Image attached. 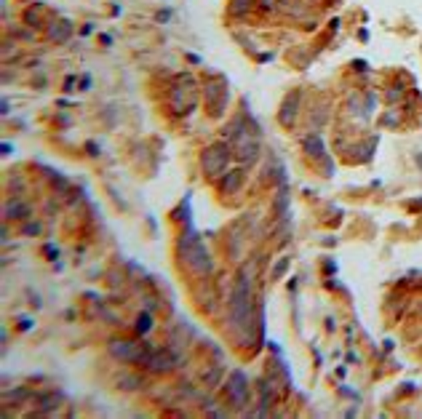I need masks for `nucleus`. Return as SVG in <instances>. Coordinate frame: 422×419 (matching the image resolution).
Here are the masks:
<instances>
[{
  "label": "nucleus",
  "mask_w": 422,
  "mask_h": 419,
  "mask_svg": "<svg viewBox=\"0 0 422 419\" xmlns=\"http://www.w3.org/2000/svg\"><path fill=\"white\" fill-rule=\"evenodd\" d=\"M230 323H232V329H240V326L252 323V289H248L246 273H240L238 286H236V291H232V299H230Z\"/></svg>",
  "instance_id": "1"
},
{
  "label": "nucleus",
  "mask_w": 422,
  "mask_h": 419,
  "mask_svg": "<svg viewBox=\"0 0 422 419\" xmlns=\"http://www.w3.org/2000/svg\"><path fill=\"white\" fill-rule=\"evenodd\" d=\"M230 144H211L203 150L200 155V166H203V174L208 179H216L220 174L228 171V160H230Z\"/></svg>",
  "instance_id": "2"
},
{
  "label": "nucleus",
  "mask_w": 422,
  "mask_h": 419,
  "mask_svg": "<svg viewBox=\"0 0 422 419\" xmlns=\"http://www.w3.org/2000/svg\"><path fill=\"white\" fill-rule=\"evenodd\" d=\"M182 259L187 262V267H190V270H195V273H206V270L211 267L206 248H203V243L195 235H190V238H187V243H182Z\"/></svg>",
  "instance_id": "3"
},
{
  "label": "nucleus",
  "mask_w": 422,
  "mask_h": 419,
  "mask_svg": "<svg viewBox=\"0 0 422 419\" xmlns=\"http://www.w3.org/2000/svg\"><path fill=\"white\" fill-rule=\"evenodd\" d=\"M147 350V345H139V342H131V339H112L110 342V355L118 358L123 363H139L142 355Z\"/></svg>",
  "instance_id": "4"
},
{
  "label": "nucleus",
  "mask_w": 422,
  "mask_h": 419,
  "mask_svg": "<svg viewBox=\"0 0 422 419\" xmlns=\"http://www.w3.org/2000/svg\"><path fill=\"white\" fill-rule=\"evenodd\" d=\"M206 107H208V112L214 115V118H220L222 115V110L228 107V99H230V91H228V86H224L222 80H211V83H206Z\"/></svg>",
  "instance_id": "5"
},
{
  "label": "nucleus",
  "mask_w": 422,
  "mask_h": 419,
  "mask_svg": "<svg viewBox=\"0 0 422 419\" xmlns=\"http://www.w3.org/2000/svg\"><path fill=\"white\" fill-rule=\"evenodd\" d=\"M236 155H238L240 160L254 163L256 158H260V139H256V136H248V131L244 128V131L236 136Z\"/></svg>",
  "instance_id": "6"
},
{
  "label": "nucleus",
  "mask_w": 422,
  "mask_h": 419,
  "mask_svg": "<svg viewBox=\"0 0 422 419\" xmlns=\"http://www.w3.org/2000/svg\"><path fill=\"white\" fill-rule=\"evenodd\" d=\"M228 395L236 406H244L246 398H248V379L244 371H232L230 379H228Z\"/></svg>",
  "instance_id": "7"
},
{
  "label": "nucleus",
  "mask_w": 422,
  "mask_h": 419,
  "mask_svg": "<svg viewBox=\"0 0 422 419\" xmlns=\"http://www.w3.org/2000/svg\"><path fill=\"white\" fill-rule=\"evenodd\" d=\"M176 366V355L168 353V350H155L150 363H147V369L155 371V374H166V371H171Z\"/></svg>",
  "instance_id": "8"
},
{
  "label": "nucleus",
  "mask_w": 422,
  "mask_h": 419,
  "mask_svg": "<svg viewBox=\"0 0 422 419\" xmlns=\"http://www.w3.org/2000/svg\"><path fill=\"white\" fill-rule=\"evenodd\" d=\"M48 40H54V43H67L70 40V35H72V24H70L67 19H59V21H51V27H48Z\"/></svg>",
  "instance_id": "9"
},
{
  "label": "nucleus",
  "mask_w": 422,
  "mask_h": 419,
  "mask_svg": "<svg viewBox=\"0 0 422 419\" xmlns=\"http://www.w3.org/2000/svg\"><path fill=\"white\" fill-rule=\"evenodd\" d=\"M240 184H244V168H232V171H224L220 187L222 192H238Z\"/></svg>",
  "instance_id": "10"
},
{
  "label": "nucleus",
  "mask_w": 422,
  "mask_h": 419,
  "mask_svg": "<svg viewBox=\"0 0 422 419\" xmlns=\"http://www.w3.org/2000/svg\"><path fill=\"white\" fill-rule=\"evenodd\" d=\"M296 104H300V94H294V96L286 99L284 110H280V123H284V126H292V120L296 115Z\"/></svg>",
  "instance_id": "11"
},
{
  "label": "nucleus",
  "mask_w": 422,
  "mask_h": 419,
  "mask_svg": "<svg viewBox=\"0 0 422 419\" xmlns=\"http://www.w3.org/2000/svg\"><path fill=\"white\" fill-rule=\"evenodd\" d=\"M304 150H308V155H312V158L326 160V152H324L321 136H308V139H304Z\"/></svg>",
  "instance_id": "12"
},
{
  "label": "nucleus",
  "mask_w": 422,
  "mask_h": 419,
  "mask_svg": "<svg viewBox=\"0 0 422 419\" xmlns=\"http://www.w3.org/2000/svg\"><path fill=\"white\" fill-rule=\"evenodd\" d=\"M30 208L24 203H19V200H14V203H6V219H22V216H27Z\"/></svg>",
  "instance_id": "13"
},
{
  "label": "nucleus",
  "mask_w": 422,
  "mask_h": 419,
  "mask_svg": "<svg viewBox=\"0 0 422 419\" xmlns=\"http://www.w3.org/2000/svg\"><path fill=\"white\" fill-rule=\"evenodd\" d=\"M252 3H254V0H230L228 11L232 13V16H244V13L252 8Z\"/></svg>",
  "instance_id": "14"
},
{
  "label": "nucleus",
  "mask_w": 422,
  "mask_h": 419,
  "mask_svg": "<svg viewBox=\"0 0 422 419\" xmlns=\"http://www.w3.org/2000/svg\"><path fill=\"white\" fill-rule=\"evenodd\" d=\"M286 200H288V190L280 187V190H278V198H276V211H278V214H286Z\"/></svg>",
  "instance_id": "15"
},
{
  "label": "nucleus",
  "mask_w": 422,
  "mask_h": 419,
  "mask_svg": "<svg viewBox=\"0 0 422 419\" xmlns=\"http://www.w3.org/2000/svg\"><path fill=\"white\" fill-rule=\"evenodd\" d=\"M150 326H152V321H150V313L139 315V323H136V331H139V334H147V331H150Z\"/></svg>",
  "instance_id": "16"
},
{
  "label": "nucleus",
  "mask_w": 422,
  "mask_h": 419,
  "mask_svg": "<svg viewBox=\"0 0 422 419\" xmlns=\"http://www.w3.org/2000/svg\"><path fill=\"white\" fill-rule=\"evenodd\" d=\"M286 267H288V257H284V259H280L276 267H272V281H278V278L286 273Z\"/></svg>",
  "instance_id": "17"
},
{
  "label": "nucleus",
  "mask_w": 422,
  "mask_h": 419,
  "mask_svg": "<svg viewBox=\"0 0 422 419\" xmlns=\"http://www.w3.org/2000/svg\"><path fill=\"white\" fill-rule=\"evenodd\" d=\"M120 382H123L120 387H126V390H134V387H139V385H144V382H142V379H139V377H123V379H120Z\"/></svg>",
  "instance_id": "18"
},
{
  "label": "nucleus",
  "mask_w": 422,
  "mask_h": 419,
  "mask_svg": "<svg viewBox=\"0 0 422 419\" xmlns=\"http://www.w3.org/2000/svg\"><path fill=\"white\" fill-rule=\"evenodd\" d=\"M59 406V395H48V398H43V411H51V409H56Z\"/></svg>",
  "instance_id": "19"
},
{
  "label": "nucleus",
  "mask_w": 422,
  "mask_h": 419,
  "mask_svg": "<svg viewBox=\"0 0 422 419\" xmlns=\"http://www.w3.org/2000/svg\"><path fill=\"white\" fill-rule=\"evenodd\" d=\"M38 232H40V224L38 222H27L24 224V235H38Z\"/></svg>",
  "instance_id": "20"
},
{
  "label": "nucleus",
  "mask_w": 422,
  "mask_h": 419,
  "mask_svg": "<svg viewBox=\"0 0 422 419\" xmlns=\"http://www.w3.org/2000/svg\"><path fill=\"white\" fill-rule=\"evenodd\" d=\"M260 5L264 11H270V8H276V0H260Z\"/></svg>",
  "instance_id": "21"
}]
</instances>
